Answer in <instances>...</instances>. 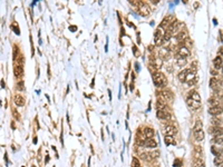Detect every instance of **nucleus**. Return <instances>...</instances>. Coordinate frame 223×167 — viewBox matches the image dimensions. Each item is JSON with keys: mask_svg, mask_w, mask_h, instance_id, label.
I'll return each instance as SVG.
<instances>
[{"mask_svg": "<svg viewBox=\"0 0 223 167\" xmlns=\"http://www.w3.org/2000/svg\"><path fill=\"white\" fill-rule=\"evenodd\" d=\"M153 81H154V85L157 87H164L166 86V84H167L166 77L164 76V74L161 73V71H157V73H155V74L153 75Z\"/></svg>", "mask_w": 223, "mask_h": 167, "instance_id": "f257e3e1", "label": "nucleus"}, {"mask_svg": "<svg viewBox=\"0 0 223 167\" xmlns=\"http://www.w3.org/2000/svg\"><path fill=\"white\" fill-rule=\"evenodd\" d=\"M209 133L214 137L223 136V128L217 127V126H211V127H209Z\"/></svg>", "mask_w": 223, "mask_h": 167, "instance_id": "f03ea898", "label": "nucleus"}, {"mask_svg": "<svg viewBox=\"0 0 223 167\" xmlns=\"http://www.w3.org/2000/svg\"><path fill=\"white\" fill-rule=\"evenodd\" d=\"M138 11H140L141 16H143V17H147V16L151 13V9H150V7L147 6L146 3H141Z\"/></svg>", "mask_w": 223, "mask_h": 167, "instance_id": "7ed1b4c3", "label": "nucleus"}, {"mask_svg": "<svg viewBox=\"0 0 223 167\" xmlns=\"http://www.w3.org/2000/svg\"><path fill=\"white\" fill-rule=\"evenodd\" d=\"M176 131H178V129L174 125H166L165 128H164V133H165L166 136H173L176 134Z\"/></svg>", "mask_w": 223, "mask_h": 167, "instance_id": "20e7f679", "label": "nucleus"}, {"mask_svg": "<svg viewBox=\"0 0 223 167\" xmlns=\"http://www.w3.org/2000/svg\"><path fill=\"white\" fill-rule=\"evenodd\" d=\"M186 104L192 109H198V108L201 107V101H196V100L190 98V97H187V99H186Z\"/></svg>", "mask_w": 223, "mask_h": 167, "instance_id": "39448f33", "label": "nucleus"}, {"mask_svg": "<svg viewBox=\"0 0 223 167\" xmlns=\"http://www.w3.org/2000/svg\"><path fill=\"white\" fill-rule=\"evenodd\" d=\"M223 112V108L221 106H215V107H210L209 108V114L212 116H219Z\"/></svg>", "mask_w": 223, "mask_h": 167, "instance_id": "423d86ee", "label": "nucleus"}, {"mask_svg": "<svg viewBox=\"0 0 223 167\" xmlns=\"http://www.w3.org/2000/svg\"><path fill=\"white\" fill-rule=\"evenodd\" d=\"M154 36H155V38H154V39H155V43H156V45H161V43L164 41V40H163L164 34H162V30H161V28L156 29L155 34H154Z\"/></svg>", "mask_w": 223, "mask_h": 167, "instance_id": "0eeeda50", "label": "nucleus"}, {"mask_svg": "<svg viewBox=\"0 0 223 167\" xmlns=\"http://www.w3.org/2000/svg\"><path fill=\"white\" fill-rule=\"evenodd\" d=\"M161 97L162 99H164V100H173V93L171 90H168V89H164V90H162L161 92Z\"/></svg>", "mask_w": 223, "mask_h": 167, "instance_id": "6e6552de", "label": "nucleus"}, {"mask_svg": "<svg viewBox=\"0 0 223 167\" xmlns=\"http://www.w3.org/2000/svg\"><path fill=\"white\" fill-rule=\"evenodd\" d=\"M190 55H191V51H190V49H189L186 46H181V47H180V49H178V56H181V57H183V58H186V57H189Z\"/></svg>", "mask_w": 223, "mask_h": 167, "instance_id": "1a4fd4ad", "label": "nucleus"}, {"mask_svg": "<svg viewBox=\"0 0 223 167\" xmlns=\"http://www.w3.org/2000/svg\"><path fill=\"white\" fill-rule=\"evenodd\" d=\"M213 66H214V68L219 70V69L222 68L223 66V59L222 57H220V56H217L215 58H214V60H213Z\"/></svg>", "mask_w": 223, "mask_h": 167, "instance_id": "9d476101", "label": "nucleus"}, {"mask_svg": "<svg viewBox=\"0 0 223 167\" xmlns=\"http://www.w3.org/2000/svg\"><path fill=\"white\" fill-rule=\"evenodd\" d=\"M156 116H157V118L161 119V120H167V119H170V117H171L170 114L165 110H157Z\"/></svg>", "mask_w": 223, "mask_h": 167, "instance_id": "9b49d317", "label": "nucleus"}, {"mask_svg": "<svg viewBox=\"0 0 223 167\" xmlns=\"http://www.w3.org/2000/svg\"><path fill=\"white\" fill-rule=\"evenodd\" d=\"M13 73H15V76H16L17 78H19L20 76L24 74V68H22V66L19 65V64H16V65H15V68H13Z\"/></svg>", "mask_w": 223, "mask_h": 167, "instance_id": "f8f14e48", "label": "nucleus"}, {"mask_svg": "<svg viewBox=\"0 0 223 167\" xmlns=\"http://www.w3.org/2000/svg\"><path fill=\"white\" fill-rule=\"evenodd\" d=\"M190 73V69H183V70H181L180 73H178V79L182 81H186V77H187V75Z\"/></svg>", "mask_w": 223, "mask_h": 167, "instance_id": "ddd939ff", "label": "nucleus"}, {"mask_svg": "<svg viewBox=\"0 0 223 167\" xmlns=\"http://www.w3.org/2000/svg\"><path fill=\"white\" fill-rule=\"evenodd\" d=\"M13 101H15V104L17 106H24L25 105V98L21 96V95H16L15 97H13Z\"/></svg>", "mask_w": 223, "mask_h": 167, "instance_id": "4468645a", "label": "nucleus"}, {"mask_svg": "<svg viewBox=\"0 0 223 167\" xmlns=\"http://www.w3.org/2000/svg\"><path fill=\"white\" fill-rule=\"evenodd\" d=\"M156 108H157L159 110H165V108H166L165 100L162 98L157 99V101H156Z\"/></svg>", "mask_w": 223, "mask_h": 167, "instance_id": "2eb2a0df", "label": "nucleus"}, {"mask_svg": "<svg viewBox=\"0 0 223 167\" xmlns=\"http://www.w3.org/2000/svg\"><path fill=\"white\" fill-rule=\"evenodd\" d=\"M194 139L196 142H202L204 139V131L203 130H199V131H194Z\"/></svg>", "mask_w": 223, "mask_h": 167, "instance_id": "dca6fc26", "label": "nucleus"}, {"mask_svg": "<svg viewBox=\"0 0 223 167\" xmlns=\"http://www.w3.org/2000/svg\"><path fill=\"white\" fill-rule=\"evenodd\" d=\"M144 136L146 137L147 139L148 138H153V136H154V130L151 128V127H145L144 128Z\"/></svg>", "mask_w": 223, "mask_h": 167, "instance_id": "f3484780", "label": "nucleus"}, {"mask_svg": "<svg viewBox=\"0 0 223 167\" xmlns=\"http://www.w3.org/2000/svg\"><path fill=\"white\" fill-rule=\"evenodd\" d=\"M208 104L211 106V107H215V106H219L220 104V99L217 98V97H211L209 100H208Z\"/></svg>", "mask_w": 223, "mask_h": 167, "instance_id": "a211bd4d", "label": "nucleus"}, {"mask_svg": "<svg viewBox=\"0 0 223 167\" xmlns=\"http://www.w3.org/2000/svg\"><path fill=\"white\" fill-rule=\"evenodd\" d=\"M156 145H157V143L155 142L153 138H148V139H146V142H145V146L148 147V148H155Z\"/></svg>", "mask_w": 223, "mask_h": 167, "instance_id": "6ab92c4d", "label": "nucleus"}, {"mask_svg": "<svg viewBox=\"0 0 223 167\" xmlns=\"http://www.w3.org/2000/svg\"><path fill=\"white\" fill-rule=\"evenodd\" d=\"M189 97L192 99H194V100H196V101H201V96L199 95V93L196 90H191L190 92V95H189Z\"/></svg>", "mask_w": 223, "mask_h": 167, "instance_id": "aec40b11", "label": "nucleus"}, {"mask_svg": "<svg viewBox=\"0 0 223 167\" xmlns=\"http://www.w3.org/2000/svg\"><path fill=\"white\" fill-rule=\"evenodd\" d=\"M219 81H217V79H215V78H211L210 79V87H211V89H213V90H217V89H219Z\"/></svg>", "mask_w": 223, "mask_h": 167, "instance_id": "412c9836", "label": "nucleus"}, {"mask_svg": "<svg viewBox=\"0 0 223 167\" xmlns=\"http://www.w3.org/2000/svg\"><path fill=\"white\" fill-rule=\"evenodd\" d=\"M176 62H178V65L180 67H184L185 65L187 64V62H186V58H183V57H181V56H178Z\"/></svg>", "mask_w": 223, "mask_h": 167, "instance_id": "4be33fe9", "label": "nucleus"}, {"mask_svg": "<svg viewBox=\"0 0 223 167\" xmlns=\"http://www.w3.org/2000/svg\"><path fill=\"white\" fill-rule=\"evenodd\" d=\"M159 55L162 56V58H164V59H167V58H170V52H168V49L167 48H162L161 51H159Z\"/></svg>", "mask_w": 223, "mask_h": 167, "instance_id": "5701e85b", "label": "nucleus"}, {"mask_svg": "<svg viewBox=\"0 0 223 167\" xmlns=\"http://www.w3.org/2000/svg\"><path fill=\"white\" fill-rule=\"evenodd\" d=\"M164 142H165V144L168 146V145H174L175 144V140H174V138H173V136H165L164 137Z\"/></svg>", "mask_w": 223, "mask_h": 167, "instance_id": "b1692460", "label": "nucleus"}, {"mask_svg": "<svg viewBox=\"0 0 223 167\" xmlns=\"http://www.w3.org/2000/svg\"><path fill=\"white\" fill-rule=\"evenodd\" d=\"M193 167H205V164H204V161L202 159H195V161H193Z\"/></svg>", "mask_w": 223, "mask_h": 167, "instance_id": "393cba45", "label": "nucleus"}, {"mask_svg": "<svg viewBox=\"0 0 223 167\" xmlns=\"http://www.w3.org/2000/svg\"><path fill=\"white\" fill-rule=\"evenodd\" d=\"M212 143H214V144H217V145H221V146H223V136L214 137V138L212 139Z\"/></svg>", "mask_w": 223, "mask_h": 167, "instance_id": "a878e982", "label": "nucleus"}, {"mask_svg": "<svg viewBox=\"0 0 223 167\" xmlns=\"http://www.w3.org/2000/svg\"><path fill=\"white\" fill-rule=\"evenodd\" d=\"M186 36H187L186 31H181L178 36H176V39H178V41H182V40H184L185 38H186Z\"/></svg>", "mask_w": 223, "mask_h": 167, "instance_id": "bb28decb", "label": "nucleus"}, {"mask_svg": "<svg viewBox=\"0 0 223 167\" xmlns=\"http://www.w3.org/2000/svg\"><path fill=\"white\" fill-rule=\"evenodd\" d=\"M202 126H203V124H202V122H200V120H198V122L195 123V126H194V128H193V130H194V131H199V130H202Z\"/></svg>", "mask_w": 223, "mask_h": 167, "instance_id": "cd10ccee", "label": "nucleus"}, {"mask_svg": "<svg viewBox=\"0 0 223 167\" xmlns=\"http://www.w3.org/2000/svg\"><path fill=\"white\" fill-rule=\"evenodd\" d=\"M222 163H223V159H222V157H215V159H214V165L215 166H221L222 165Z\"/></svg>", "mask_w": 223, "mask_h": 167, "instance_id": "c85d7f7f", "label": "nucleus"}, {"mask_svg": "<svg viewBox=\"0 0 223 167\" xmlns=\"http://www.w3.org/2000/svg\"><path fill=\"white\" fill-rule=\"evenodd\" d=\"M132 167H140V161L136 157L133 158V161H132Z\"/></svg>", "mask_w": 223, "mask_h": 167, "instance_id": "c756f323", "label": "nucleus"}, {"mask_svg": "<svg viewBox=\"0 0 223 167\" xmlns=\"http://www.w3.org/2000/svg\"><path fill=\"white\" fill-rule=\"evenodd\" d=\"M182 164H183V163H182V161L178 158V159H175V161H174V163H173V166H174V167H181V166H182Z\"/></svg>", "mask_w": 223, "mask_h": 167, "instance_id": "7c9ffc66", "label": "nucleus"}, {"mask_svg": "<svg viewBox=\"0 0 223 167\" xmlns=\"http://www.w3.org/2000/svg\"><path fill=\"white\" fill-rule=\"evenodd\" d=\"M133 51H134V56H135V57H138V56H140V51H137L136 47H134L133 48Z\"/></svg>", "mask_w": 223, "mask_h": 167, "instance_id": "2f4dec72", "label": "nucleus"}, {"mask_svg": "<svg viewBox=\"0 0 223 167\" xmlns=\"http://www.w3.org/2000/svg\"><path fill=\"white\" fill-rule=\"evenodd\" d=\"M13 114L15 115L16 119H18V120H19V119H20V115H19V114H18V112H17L16 110H13Z\"/></svg>", "mask_w": 223, "mask_h": 167, "instance_id": "473e14b6", "label": "nucleus"}, {"mask_svg": "<svg viewBox=\"0 0 223 167\" xmlns=\"http://www.w3.org/2000/svg\"><path fill=\"white\" fill-rule=\"evenodd\" d=\"M217 54H219V56H220V57H221V56H223V47H221V48L219 49Z\"/></svg>", "mask_w": 223, "mask_h": 167, "instance_id": "72a5a7b5", "label": "nucleus"}, {"mask_svg": "<svg viewBox=\"0 0 223 167\" xmlns=\"http://www.w3.org/2000/svg\"><path fill=\"white\" fill-rule=\"evenodd\" d=\"M217 81H219V84H220V85L223 87V77H220V78L217 79Z\"/></svg>", "mask_w": 223, "mask_h": 167, "instance_id": "f704fd0d", "label": "nucleus"}, {"mask_svg": "<svg viewBox=\"0 0 223 167\" xmlns=\"http://www.w3.org/2000/svg\"><path fill=\"white\" fill-rule=\"evenodd\" d=\"M212 152H213V154L214 155H217V150L215 148V146H212Z\"/></svg>", "mask_w": 223, "mask_h": 167, "instance_id": "c9c22d12", "label": "nucleus"}, {"mask_svg": "<svg viewBox=\"0 0 223 167\" xmlns=\"http://www.w3.org/2000/svg\"><path fill=\"white\" fill-rule=\"evenodd\" d=\"M75 30H77V27H75V26H71V27H70V31H75Z\"/></svg>", "mask_w": 223, "mask_h": 167, "instance_id": "e433bc0d", "label": "nucleus"}, {"mask_svg": "<svg viewBox=\"0 0 223 167\" xmlns=\"http://www.w3.org/2000/svg\"><path fill=\"white\" fill-rule=\"evenodd\" d=\"M211 74L213 75V76H215V75L217 74V71H215V70H212V71H211Z\"/></svg>", "mask_w": 223, "mask_h": 167, "instance_id": "4c0bfd02", "label": "nucleus"}, {"mask_svg": "<svg viewBox=\"0 0 223 167\" xmlns=\"http://www.w3.org/2000/svg\"><path fill=\"white\" fill-rule=\"evenodd\" d=\"M136 70L140 71V65H138V64H136Z\"/></svg>", "mask_w": 223, "mask_h": 167, "instance_id": "58836bf2", "label": "nucleus"}, {"mask_svg": "<svg viewBox=\"0 0 223 167\" xmlns=\"http://www.w3.org/2000/svg\"><path fill=\"white\" fill-rule=\"evenodd\" d=\"M49 161V156H46V163Z\"/></svg>", "mask_w": 223, "mask_h": 167, "instance_id": "ea45409f", "label": "nucleus"}, {"mask_svg": "<svg viewBox=\"0 0 223 167\" xmlns=\"http://www.w3.org/2000/svg\"><path fill=\"white\" fill-rule=\"evenodd\" d=\"M36 143H37V138L35 137V138H34V144H36Z\"/></svg>", "mask_w": 223, "mask_h": 167, "instance_id": "a19ab883", "label": "nucleus"}, {"mask_svg": "<svg viewBox=\"0 0 223 167\" xmlns=\"http://www.w3.org/2000/svg\"><path fill=\"white\" fill-rule=\"evenodd\" d=\"M221 70H222V73H223V66H222V68H221Z\"/></svg>", "mask_w": 223, "mask_h": 167, "instance_id": "79ce46f5", "label": "nucleus"}]
</instances>
